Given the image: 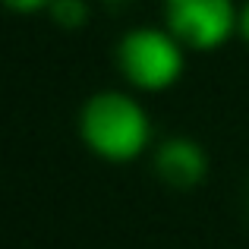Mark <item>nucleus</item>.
Returning a JSON list of instances; mask_svg holds the SVG:
<instances>
[{
    "instance_id": "obj_3",
    "label": "nucleus",
    "mask_w": 249,
    "mask_h": 249,
    "mask_svg": "<svg viewBox=\"0 0 249 249\" xmlns=\"http://www.w3.org/2000/svg\"><path fill=\"white\" fill-rule=\"evenodd\" d=\"M233 0H164V29L186 51H218L237 35Z\"/></svg>"
},
{
    "instance_id": "obj_4",
    "label": "nucleus",
    "mask_w": 249,
    "mask_h": 249,
    "mask_svg": "<svg viewBox=\"0 0 249 249\" xmlns=\"http://www.w3.org/2000/svg\"><path fill=\"white\" fill-rule=\"evenodd\" d=\"M155 174L174 189H193L208 174V155L189 136H170L155 148Z\"/></svg>"
},
{
    "instance_id": "obj_7",
    "label": "nucleus",
    "mask_w": 249,
    "mask_h": 249,
    "mask_svg": "<svg viewBox=\"0 0 249 249\" xmlns=\"http://www.w3.org/2000/svg\"><path fill=\"white\" fill-rule=\"evenodd\" d=\"M237 35L249 44V0L240 6V16H237Z\"/></svg>"
},
{
    "instance_id": "obj_5",
    "label": "nucleus",
    "mask_w": 249,
    "mask_h": 249,
    "mask_svg": "<svg viewBox=\"0 0 249 249\" xmlns=\"http://www.w3.org/2000/svg\"><path fill=\"white\" fill-rule=\"evenodd\" d=\"M48 16L60 29H82L89 22V3L85 0H51Z\"/></svg>"
},
{
    "instance_id": "obj_6",
    "label": "nucleus",
    "mask_w": 249,
    "mask_h": 249,
    "mask_svg": "<svg viewBox=\"0 0 249 249\" xmlns=\"http://www.w3.org/2000/svg\"><path fill=\"white\" fill-rule=\"evenodd\" d=\"M0 3L6 6V10H13V13H48V6H51V0H0Z\"/></svg>"
},
{
    "instance_id": "obj_1",
    "label": "nucleus",
    "mask_w": 249,
    "mask_h": 249,
    "mask_svg": "<svg viewBox=\"0 0 249 249\" xmlns=\"http://www.w3.org/2000/svg\"><path fill=\"white\" fill-rule=\"evenodd\" d=\"M79 136L95 158L129 164L152 145V117L129 91H95L79 110Z\"/></svg>"
},
{
    "instance_id": "obj_2",
    "label": "nucleus",
    "mask_w": 249,
    "mask_h": 249,
    "mask_svg": "<svg viewBox=\"0 0 249 249\" xmlns=\"http://www.w3.org/2000/svg\"><path fill=\"white\" fill-rule=\"evenodd\" d=\"M117 70L139 91H167L186 70V48L158 25H136L117 44Z\"/></svg>"
}]
</instances>
